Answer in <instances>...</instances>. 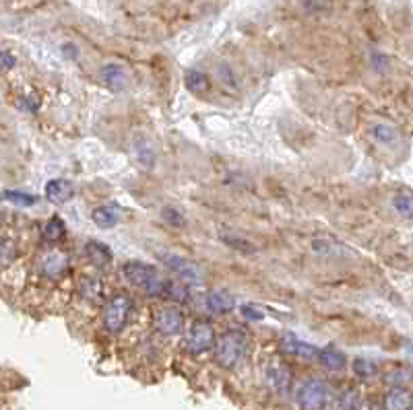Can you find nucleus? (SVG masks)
Listing matches in <instances>:
<instances>
[{"label": "nucleus", "instance_id": "nucleus-18", "mask_svg": "<svg viewBox=\"0 0 413 410\" xmlns=\"http://www.w3.org/2000/svg\"><path fill=\"white\" fill-rule=\"evenodd\" d=\"M91 218H94V223L98 227H101V229H112L116 225V221H118V209L112 206V204H103V206L94 209Z\"/></svg>", "mask_w": 413, "mask_h": 410}, {"label": "nucleus", "instance_id": "nucleus-6", "mask_svg": "<svg viewBox=\"0 0 413 410\" xmlns=\"http://www.w3.org/2000/svg\"><path fill=\"white\" fill-rule=\"evenodd\" d=\"M213 344H215V330H213V326L207 324V322H195L191 326L188 334H186V342H184L186 351L191 355H203L209 348H213Z\"/></svg>", "mask_w": 413, "mask_h": 410}, {"label": "nucleus", "instance_id": "nucleus-28", "mask_svg": "<svg viewBox=\"0 0 413 410\" xmlns=\"http://www.w3.org/2000/svg\"><path fill=\"white\" fill-rule=\"evenodd\" d=\"M215 74H217V78L227 87V89H236L238 85H236V78H234V73H232V69L227 66V64H219L215 66Z\"/></svg>", "mask_w": 413, "mask_h": 410}, {"label": "nucleus", "instance_id": "nucleus-2", "mask_svg": "<svg viewBox=\"0 0 413 410\" xmlns=\"http://www.w3.org/2000/svg\"><path fill=\"white\" fill-rule=\"evenodd\" d=\"M213 346H215V361L223 369H234L242 361L244 353H246V334L240 330H230L221 334Z\"/></svg>", "mask_w": 413, "mask_h": 410}, {"label": "nucleus", "instance_id": "nucleus-32", "mask_svg": "<svg viewBox=\"0 0 413 410\" xmlns=\"http://www.w3.org/2000/svg\"><path fill=\"white\" fill-rule=\"evenodd\" d=\"M358 410H378V409H376L370 400H366V402H360V404H358Z\"/></svg>", "mask_w": 413, "mask_h": 410}, {"label": "nucleus", "instance_id": "nucleus-16", "mask_svg": "<svg viewBox=\"0 0 413 410\" xmlns=\"http://www.w3.org/2000/svg\"><path fill=\"white\" fill-rule=\"evenodd\" d=\"M132 151H135L137 161L145 169H151L155 165V151H153V145H151V141L147 136L137 134L132 139Z\"/></svg>", "mask_w": 413, "mask_h": 410}, {"label": "nucleus", "instance_id": "nucleus-10", "mask_svg": "<svg viewBox=\"0 0 413 410\" xmlns=\"http://www.w3.org/2000/svg\"><path fill=\"white\" fill-rule=\"evenodd\" d=\"M182 326H184V317L176 308H166L155 315V328L164 336H176L182 330Z\"/></svg>", "mask_w": 413, "mask_h": 410}, {"label": "nucleus", "instance_id": "nucleus-7", "mask_svg": "<svg viewBox=\"0 0 413 410\" xmlns=\"http://www.w3.org/2000/svg\"><path fill=\"white\" fill-rule=\"evenodd\" d=\"M265 380L271 390H275L277 394H288L292 390L293 382L292 369L281 361H271L265 369Z\"/></svg>", "mask_w": 413, "mask_h": 410}, {"label": "nucleus", "instance_id": "nucleus-25", "mask_svg": "<svg viewBox=\"0 0 413 410\" xmlns=\"http://www.w3.org/2000/svg\"><path fill=\"white\" fill-rule=\"evenodd\" d=\"M162 217H164V221H166L168 225H171V227H184V225H186L184 215H182L178 209H174V206H164Z\"/></svg>", "mask_w": 413, "mask_h": 410}, {"label": "nucleus", "instance_id": "nucleus-29", "mask_svg": "<svg viewBox=\"0 0 413 410\" xmlns=\"http://www.w3.org/2000/svg\"><path fill=\"white\" fill-rule=\"evenodd\" d=\"M81 293H83L87 299H98V295L101 293V283L96 281V279H87V281H83V285H81Z\"/></svg>", "mask_w": 413, "mask_h": 410}, {"label": "nucleus", "instance_id": "nucleus-20", "mask_svg": "<svg viewBox=\"0 0 413 410\" xmlns=\"http://www.w3.org/2000/svg\"><path fill=\"white\" fill-rule=\"evenodd\" d=\"M372 136H374L376 143L389 146L395 145V143L399 141V132H397V128L390 126V124H376V126L372 128Z\"/></svg>", "mask_w": 413, "mask_h": 410}, {"label": "nucleus", "instance_id": "nucleus-22", "mask_svg": "<svg viewBox=\"0 0 413 410\" xmlns=\"http://www.w3.org/2000/svg\"><path fill=\"white\" fill-rule=\"evenodd\" d=\"M64 233H67L64 223H62V218H58V217L50 218L48 223L44 225V229H42V238L50 243L62 240V238H64Z\"/></svg>", "mask_w": 413, "mask_h": 410}, {"label": "nucleus", "instance_id": "nucleus-11", "mask_svg": "<svg viewBox=\"0 0 413 410\" xmlns=\"http://www.w3.org/2000/svg\"><path fill=\"white\" fill-rule=\"evenodd\" d=\"M205 301H207V308H209L213 314H217V315L230 314V312H234V308H236L234 297H232L227 291H223V289L209 291Z\"/></svg>", "mask_w": 413, "mask_h": 410}, {"label": "nucleus", "instance_id": "nucleus-31", "mask_svg": "<svg viewBox=\"0 0 413 410\" xmlns=\"http://www.w3.org/2000/svg\"><path fill=\"white\" fill-rule=\"evenodd\" d=\"M0 66L2 69H13L15 66V58L6 52H0Z\"/></svg>", "mask_w": 413, "mask_h": 410}, {"label": "nucleus", "instance_id": "nucleus-24", "mask_svg": "<svg viewBox=\"0 0 413 410\" xmlns=\"http://www.w3.org/2000/svg\"><path fill=\"white\" fill-rule=\"evenodd\" d=\"M392 204H395V211L399 213V215H403L405 218L412 217V196L407 192H401L395 196V200H392Z\"/></svg>", "mask_w": 413, "mask_h": 410}, {"label": "nucleus", "instance_id": "nucleus-33", "mask_svg": "<svg viewBox=\"0 0 413 410\" xmlns=\"http://www.w3.org/2000/svg\"><path fill=\"white\" fill-rule=\"evenodd\" d=\"M0 256H2V245H0Z\"/></svg>", "mask_w": 413, "mask_h": 410}, {"label": "nucleus", "instance_id": "nucleus-1", "mask_svg": "<svg viewBox=\"0 0 413 410\" xmlns=\"http://www.w3.org/2000/svg\"><path fill=\"white\" fill-rule=\"evenodd\" d=\"M122 272L126 281L132 287L143 289L151 297H164L168 289V281L157 272V268L145 264V262H126L122 266Z\"/></svg>", "mask_w": 413, "mask_h": 410}, {"label": "nucleus", "instance_id": "nucleus-30", "mask_svg": "<svg viewBox=\"0 0 413 410\" xmlns=\"http://www.w3.org/2000/svg\"><path fill=\"white\" fill-rule=\"evenodd\" d=\"M240 312H242L244 320H248V322H261V320H265V314L256 305H250V303L242 305Z\"/></svg>", "mask_w": 413, "mask_h": 410}, {"label": "nucleus", "instance_id": "nucleus-4", "mask_svg": "<svg viewBox=\"0 0 413 410\" xmlns=\"http://www.w3.org/2000/svg\"><path fill=\"white\" fill-rule=\"evenodd\" d=\"M295 400L300 410H322L329 400V387L322 380L310 377L300 386Z\"/></svg>", "mask_w": 413, "mask_h": 410}, {"label": "nucleus", "instance_id": "nucleus-23", "mask_svg": "<svg viewBox=\"0 0 413 410\" xmlns=\"http://www.w3.org/2000/svg\"><path fill=\"white\" fill-rule=\"evenodd\" d=\"M4 198L11 200L13 204H19V206H31V204L38 202V196L27 192H17V190H6V192H4Z\"/></svg>", "mask_w": 413, "mask_h": 410}, {"label": "nucleus", "instance_id": "nucleus-26", "mask_svg": "<svg viewBox=\"0 0 413 410\" xmlns=\"http://www.w3.org/2000/svg\"><path fill=\"white\" fill-rule=\"evenodd\" d=\"M358 404H360V398L356 392H343L337 400V410H358Z\"/></svg>", "mask_w": 413, "mask_h": 410}, {"label": "nucleus", "instance_id": "nucleus-19", "mask_svg": "<svg viewBox=\"0 0 413 410\" xmlns=\"http://www.w3.org/2000/svg\"><path fill=\"white\" fill-rule=\"evenodd\" d=\"M184 85L191 93L195 95H200V93H207L209 91V76L203 74L200 71H186L184 74Z\"/></svg>", "mask_w": 413, "mask_h": 410}, {"label": "nucleus", "instance_id": "nucleus-12", "mask_svg": "<svg viewBox=\"0 0 413 410\" xmlns=\"http://www.w3.org/2000/svg\"><path fill=\"white\" fill-rule=\"evenodd\" d=\"M69 268V256L62 252H50L40 260V270L44 276H60Z\"/></svg>", "mask_w": 413, "mask_h": 410}, {"label": "nucleus", "instance_id": "nucleus-15", "mask_svg": "<svg viewBox=\"0 0 413 410\" xmlns=\"http://www.w3.org/2000/svg\"><path fill=\"white\" fill-rule=\"evenodd\" d=\"M412 392L405 387H392L387 392L383 406L385 410H412Z\"/></svg>", "mask_w": 413, "mask_h": 410}, {"label": "nucleus", "instance_id": "nucleus-5", "mask_svg": "<svg viewBox=\"0 0 413 410\" xmlns=\"http://www.w3.org/2000/svg\"><path fill=\"white\" fill-rule=\"evenodd\" d=\"M162 262L166 264V268L174 272L184 285H200L203 283V270L195 264V262H191L188 258H184V256H178V254H171V252H166V254H162Z\"/></svg>", "mask_w": 413, "mask_h": 410}, {"label": "nucleus", "instance_id": "nucleus-8", "mask_svg": "<svg viewBox=\"0 0 413 410\" xmlns=\"http://www.w3.org/2000/svg\"><path fill=\"white\" fill-rule=\"evenodd\" d=\"M99 78L101 83L112 89V91H126L128 85H130V74L128 71L122 66V64H116V62H110V64H103L99 69Z\"/></svg>", "mask_w": 413, "mask_h": 410}, {"label": "nucleus", "instance_id": "nucleus-21", "mask_svg": "<svg viewBox=\"0 0 413 410\" xmlns=\"http://www.w3.org/2000/svg\"><path fill=\"white\" fill-rule=\"evenodd\" d=\"M351 369H353V373H356L360 380H370V377L378 375V365L372 361V359H368V357H358V359H353Z\"/></svg>", "mask_w": 413, "mask_h": 410}, {"label": "nucleus", "instance_id": "nucleus-3", "mask_svg": "<svg viewBox=\"0 0 413 410\" xmlns=\"http://www.w3.org/2000/svg\"><path fill=\"white\" fill-rule=\"evenodd\" d=\"M130 312H132V301L126 295L112 297L103 308V326H106V330L112 332V334H118L120 330H124V326L130 317Z\"/></svg>", "mask_w": 413, "mask_h": 410}, {"label": "nucleus", "instance_id": "nucleus-13", "mask_svg": "<svg viewBox=\"0 0 413 410\" xmlns=\"http://www.w3.org/2000/svg\"><path fill=\"white\" fill-rule=\"evenodd\" d=\"M74 196V186L67 180H52L46 184V198L54 204H64Z\"/></svg>", "mask_w": 413, "mask_h": 410}, {"label": "nucleus", "instance_id": "nucleus-14", "mask_svg": "<svg viewBox=\"0 0 413 410\" xmlns=\"http://www.w3.org/2000/svg\"><path fill=\"white\" fill-rule=\"evenodd\" d=\"M316 359L329 371H343L347 367V357L335 346H324L316 353Z\"/></svg>", "mask_w": 413, "mask_h": 410}, {"label": "nucleus", "instance_id": "nucleus-27", "mask_svg": "<svg viewBox=\"0 0 413 410\" xmlns=\"http://www.w3.org/2000/svg\"><path fill=\"white\" fill-rule=\"evenodd\" d=\"M409 380H412V375H409L407 369H397V371H392V373L387 375V382L392 387H405L409 384Z\"/></svg>", "mask_w": 413, "mask_h": 410}, {"label": "nucleus", "instance_id": "nucleus-17", "mask_svg": "<svg viewBox=\"0 0 413 410\" xmlns=\"http://www.w3.org/2000/svg\"><path fill=\"white\" fill-rule=\"evenodd\" d=\"M85 254H87L89 262L98 266V268H106V266L112 264V252H110L108 245H103L101 242L91 240V242L85 243Z\"/></svg>", "mask_w": 413, "mask_h": 410}, {"label": "nucleus", "instance_id": "nucleus-9", "mask_svg": "<svg viewBox=\"0 0 413 410\" xmlns=\"http://www.w3.org/2000/svg\"><path fill=\"white\" fill-rule=\"evenodd\" d=\"M279 346H281V351L285 355L304 359V361H312V359H316V353H318V348H316L315 344H310L306 340H300L295 334H283Z\"/></svg>", "mask_w": 413, "mask_h": 410}]
</instances>
